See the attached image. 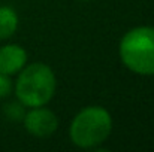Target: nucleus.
Returning a JSON list of instances; mask_svg holds the SVG:
<instances>
[{
  "instance_id": "0eeeda50",
  "label": "nucleus",
  "mask_w": 154,
  "mask_h": 152,
  "mask_svg": "<svg viewBox=\"0 0 154 152\" xmlns=\"http://www.w3.org/2000/svg\"><path fill=\"white\" fill-rule=\"evenodd\" d=\"M23 106H24L23 103H9V104L5 106L3 112L12 121H23L24 119V115H26Z\"/></svg>"
},
{
  "instance_id": "39448f33",
  "label": "nucleus",
  "mask_w": 154,
  "mask_h": 152,
  "mask_svg": "<svg viewBox=\"0 0 154 152\" xmlns=\"http://www.w3.org/2000/svg\"><path fill=\"white\" fill-rule=\"evenodd\" d=\"M27 61L26 49L20 45H5L0 48V73L14 75L20 72Z\"/></svg>"
},
{
  "instance_id": "20e7f679",
  "label": "nucleus",
  "mask_w": 154,
  "mask_h": 152,
  "mask_svg": "<svg viewBox=\"0 0 154 152\" xmlns=\"http://www.w3.org/2000/svg\"><path fill=\"white\" fill-rule=\"evenodd\" d=\"M24 125L26 130L36 136V137H48L57 130L58 121L57 116L50 109H45L44 106L32 107L29 113L24 115Z\"/></svg>"
},
{
  "instance_id": "7ed1b4c3",
  "label": "nucleus",
  "mask_w": 154,
  "mask_h": 152,
  "mask_svg": "<svg viewBox=\"0 0 154 152\" xmlns=\"http://www.w3.org/2000/svg\"><path fill=\"white\" fill-rule=\"evenodd\" d=\"M112 128V119L106 109L100 106H90L82 109L72 121L70 140L82 148L91 149L103 143Z\"/></svg>"
},
{
  "instance_id": "f257e3e1",
  "label": "nucleus",
  "mask_w": 154,
  "mask_h": 152,
  "mask_svg": "<svg viewBox=\"0 0 154 152\" xmlns=\"http://www.w3.org/2000/svg\"><path fill=\"white\" fill-rule=\"evenodd\" d=\"M55 91L54 72L42 63H35L21 69L15 84V94L20 103L29 107L44 106L52 99Z\"/></svg>"
},
{
  "instance_id": "6e6552de",
  "label": "nucleus",
  "mask_w": 154,
  "mask_h": 152,
  "mask_svg": "<svg viewBox=\"0 0 154 152\" xmlns=\"http://www.w3.org/2000/svg\"><path fill=\"white\" fill-rule=\"evenodd\" d=\"M11 90H12V82L9 79V75L0 73V99L9 96Z\"/></svg>"
},
{
  "instance_id": "423d86ee",
  "label": "nucleus",
  "mask_w": 154,
  "mask_h": 152,
  "mask_svg": "<svg viewBox=\"0 0 154 152\" xmlns=\"http://www.w3.org/2000/svg\"><path fill=\"white\" fill-rule=\"evenodd\" d=\"M18 28V15L11 6H0V39L11 37Z\"/></svg>"
},
{
  "instance_id": "f03ea898",
  "label": "nucleus",
  "mask_w": 154,
  "mask_h": 152,
  "mask_svg": "<svg viewBox=\"0 0 154 152\" xmlns=\"http://www.w3.org/2000/svg\"><path fill=\"white\" fill-rule=\"evenodd\" d=\"M123 64L138 75H154V27H136L120 42Z\"/></svg>"
}]
</instances>
